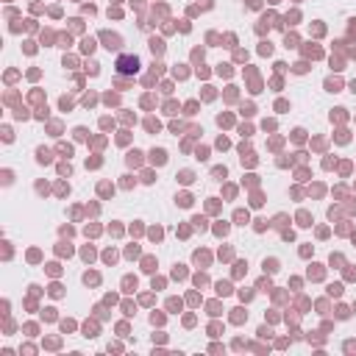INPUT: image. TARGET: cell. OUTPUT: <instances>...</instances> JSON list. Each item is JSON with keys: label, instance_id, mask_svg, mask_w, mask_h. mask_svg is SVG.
Returning a JSON list of instances; mask_svg holds the SVG:
<instances>
[{"label": "cell", "instance_id": "6da1fadb", "mask_svg": "<svg viewBox=\"0 0 356 356\" xmlns=\"http://www.w3.org/2000/svg\"><path fill=\"white\" fill-rule=\"evenodd\" d=\"M139 70V58L136 56H120L117 58V72L120 75H134Z\"/></svg>", "mask_w": 356, "mask_h": 356}]
</instances>
